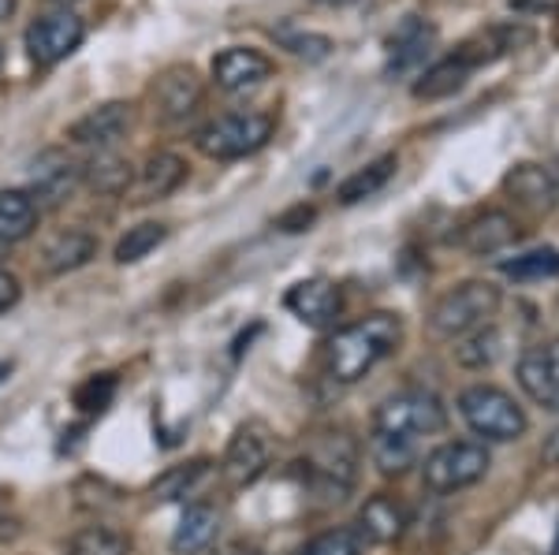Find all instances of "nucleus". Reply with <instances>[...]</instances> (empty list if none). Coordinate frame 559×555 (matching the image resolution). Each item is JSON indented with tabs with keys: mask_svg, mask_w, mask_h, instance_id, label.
<instances>
[{
	"mask_svg": "<svg viewBox=\"0 0 559 555\" xmlns=\"http://www.w3.org/2000/svg\"><path fill=\"white\" fill-rule=\"evenodd\" d=\"M12 373H15V362H12V358H0V388H4Z\"/></svg>",
	"mask_w": 559,
	"mask_h": 555,
	"instance_id": "obj_39",
	"label": "nucleus"
},
{
	"mask_svg": "<svg viewBox=\"0 0 559 555\" xmlns=\"http://www.w3.org/2000/svg\"><path fill=\"white\" fill-rule=\"evenodd\" d=\"M407 526H411L407 507H403L395 496H388V492H377V496H369L366 507L358 511V530H362V536H369L373 544L400 541V536L407 533Z\"/></svg>",
	"mask_w": 559,
	"mask_h": 555,
	"instance_id": "obj_21",
	"label": "nucleus"
},
{
	"mask_svg": "<svg viewBox=\"0 0 559 555\" xmlns=\"http://www.w3.org/2000/svg\"><path fill=\"white\" fill-rule=\"evenodd\" d=\"M310 220H313V209H310V205H295L292 213H284V217L276 220V228H284V231H302Z\"/></svg>",
	"mask_w": 559,
	"mask_h": 555,
	"instance_id": "obj_37",
	"label": "nucleus"
},
{
	"mask_svg": "<svg viewBox=\"0 0 559 555\" xmlns=\"http://www.w3.org/2000/svg\"><path fill=\"white\" fill-rule=\"evenodd\" d=\"M503 294L489 280H466L459 288L444 291L429 310V328L444 339H463L485 328L500 310Z\"/></svg>",
	"mask_w": 559,
	"mask_h": 555,
	"instance_id": "obj_2",
	"label": "nucleus"
},
{
	"mask_svg": "<svg viewBox=\"0 0 559 555\" xmlns=\"http://www.w3.org/2000/svg\"><path fill=\"white\" fill-rule=\"evenodd\" d=\"M94 254H97V239L90 236V231L64 228V231H57V236L45 239L38 265L45 276H68V273H75V268L94 262Z\"/></svg>",
	"mask_w": 559,
	"mask_h": 555,
	"instance_id": "obj_19",
	"label": "nucleus"
},
{
	"mask_svg": "<svg viewBox=\"0 0 559 555\" xmlns=\"http://www.w3.org/2000/svg\"><path fill=\"white\" fill-rule=\"evenodd\" d=\"M302 555H358V541H355V533H347V530H329V533L313 536L302 548Z\"/></svg>",
	"mask_w": 559,
	"mask_h": 555,
	"instance_id": "obj_34",
	"label": "nucleus"
},
{
	"mask_svg": "<svg viewBox=\"0 0 559 555\" xmlns=\"http://www.w3.org/2000/svg\"><path fill=\"white\" fill-rule=\"evenodd\" d=\"M0 64H4V49H0Z\"/></svg>",
	"mask_w": 559,
	"mask_h": 555,
	"instance_id": "obj_43",
	"label": "nucleus"
},
{
	"mask_svg": "<svg viewBox=\"0 0 559 555\" xmlns=\"http://www.w3.org/2000/svg\"><path fill=\"white\" fill-rule=\"evenodd\" d=\"M79 183H83V165L71 154H64V149H45L31 165L26 194H31V202L38 205V213H41V209L64 205L71 194H75Z\"/></svg>",
	"mask_w": 559,
	"mask_h": 555,
	"instance_id": "obj_9",
	"label": "nucleus"
},
{
	"mask_svg": "<svg viewBox=\"0 0 559 555\" xmlns=\"http://www.w3.org/2000/svg\"><path fill=\"white\" fill-rule=\"evenodd\" d=\"M515 239H519V224L503 209H485L481 217H474L463 231H459L463 250H471L477 257L500 254V250H508Z\"/></svg>",
	"mask_w": 559,
	"mask_h": 555,
	"instance_id": "obj_20",
	"label": "nucleus"
},
{
	"mask_svg": "<svg viewBox=\"0 0 559 555\" xmlns=\"http://www.w3.org/2000/svg\"><path fill=\"white\" fill-rule=\"evenodd\" d=\"M210 71H213V83L224 94H247V89H258L261 83L273 79V60L258 49H247V45H231V49L216 52Z\"/></svg>",
	"mask_w": 559,
	"mask_h": 555,
	"instance_id": "obj_12",
	"label": "nucleus"
},
{
	"mask_svg": "<svg viewBox=\"0 0 559 555\" xmlns=\"http://www.w3.org/2000/svg\"><path fill=\"white\" fill-rule=\"evenodd\" d=\"M83 38H86V23L71 8H57V12H45L26 26L23 45H26V57L38 68H57L60 60H68L83 45Z\"/></svg>",
	"mask_w": 559,
	"mask_h": 555,
	"instance_id": "obj_8",
	"label": "nucleus"
},
{
	"mask_svg": "<svg viewBox=\"0 0 559 555\" xmlns=\"http://www.w3.org/2000/svg\"><path fill=\"white\" fill-rule=\"evenodd\" d=\"M216 530H221V515H216L213 504H191L179 518L176 533H173V552L176 555H198L205 552L216 541Z\"/></svg>",
	"mask_w": 559,
	"mask_h": 555,
	"instance_id": "obj_22",
	"label": "nucleus"
},
{
	"mask_svg": "<svg viewBox=\"0 0 559 555\" xmlns=\"http://www.w3.org/2000/svg\"><path fill=\"white\" fill-rule=\"evenodd\" d=\"M471 64H466L463 57H444V60H437L432 68H426V75L414 83V97L418 101H440V97H452L459 94V89L466 86V79H471Z\"/></svg>",
	"mask_w": 559,
	"mask_h": 555,
	"instance_id": "obj_26",
	"label": "nucleus"
},
{
	"mask_svg": "<svg viewBox=\"0 0 559 555\" xmlns=\"http://www.w3.org/2000/svg\"><path fill=\"white\" fill-rule=\"evenodd\" d=\"M437 45V26L411 15L395 26V34L388 38V60H384V71L388 75H407L429 57V49Z\"/></svg>",
	"mask_w": 559,
	"mask_h": 555,
	"instance_id": "obj_18",
	"label": "nucleus"
},
{
	"mask_svg": "<svg viewBox=\"0 0 559 555\" xmlns=\"http://www.w3.org/2000/svg\"><path fill=\"white\" fill-rule=\"evenodd\" d=\"M131 128V105L128 101H105L86 116H79L68 128V138L86 149H112Z\"/></svg>",
	"mask_w": 559,
	"mask_h": 555,
	"instance_id": "obj_16",
	"label": "nucleus"
},
{
	"mask_svg": "<svg viewBox=\"0 0 559 555\" xmlns=\"http://www.w3.org/2000/svg\"><path fill=\"white\" fill-rule=\"evenodd\" d=\"M448 425V407L440 396L426 388H407L388 396L381 407L373 410V433L388 436H407V441H421Z\"/></svg>",
	"mask_w": 559,
	"mask_h": 555,
	"instance_id": "obj_5",
	"label": "nucleus"
},
{
	"mask_svg": "<svg viewBox=\"0 0 559 555\" xmlns=\"http://www.w3.org/2000/svg\"><path fill=\"white\" fill-rule=\"evenodd\" d=\"M369 459L373 467L388 473V478H400L403 470L414 467L418 459V441H407V436H388V433H369Z\"/></svg>",
	"mask_w": 559,
	"mask_h": 555,
	"instance_id": "obj_27",
	"label": "nucleus"
},
{
	"mask_svg": "<svg viewBox=\"0 0 559 555\" xmlns=\"http://www.w3.org/2000/svg\"><path fill=\"white\" fill-rule=\"evenodd\" d=\"M284 41L295 57H306V60H324L332 52V41L324 38V34H287Z\"/></svg>",
	"mask_w": 559,
	"mask_h": 555,
	"instance_id": "obj_35",
	"label": "nucleus"
},
{
	"mask_svg": "<svg viewBox=\"0 0 559 555\" xmlns=\"http://www.w3.org/2000/svg\"><path fill=\"white\" fill-rule=\"evenodd\" d=\"M83 179L90 183V191L105 194V198H120V194L131 191L134 165L123 160L120 154H112V149H97L83 165Z\"/></svg>",
	"mask_w": 559,
	"mask_h": 555,
	"instance_id": "obj_23",
	"label": "nucleus"
},
{
	"mask_svg": "<svg viewBox=\"0 0 559 555\" xmlns=\"http://www.w3.org/2000/svg\"><path fill=\"white\" fill-rule=\"evenodd\" d=\"M269 455H273V444H269L265 425L247 422L231 433L228 447H224V459H221V473L231 488H250L254 481L265 473L269 467Z\"/></svg>",
	"mask_w": 559,
	"mask_h": 555,
	"instance_id": "obj_10",
	"label": "nucleus"
},
{
	"mask_svg": "<svg viewBox=\"0 0 559 555\" xmlns=\"http://www.w3.org/2000/svg\"><path fill=\"white\" fill-rule=\"evenodd\" d=\"M15 4H20V0H0V23H8L15 15Z\"/></svg>",
	"mask_w": 559,
	"mask_h": 555,
	"instance_id": "obj_40",
	"label": "nucleus"
},
{
	"mask_svg": "<svg viewBox=\"0 0 559 555\" xmlns=\"http://www.w3.org/2000/svg\"><path fill=\"white\" fill-rule=\"evenodd\" d=\"M116 388L120 384H116L112 373H94V377H86L75 388V407L83 414H102V410H108V402L116 399Z\"/></svg>",
	"mask_w": 559,
	"mask_h": 555,
	"instance_id": "obj_33",
	"label": "nucleus"
},
{
	"mask_svg": "<svg viewBox=\"0 0 559 555\" xmlns=\"http://www.w3.org/2000/svg\"><path fill=\"white\" fill-rule=\"evenodd\" d=\"M187 179V160L168 149H157L142 160V168L131 179V202L134 205H150V202H165L168 194H176Z\"/></svg>",
	"mask_w": 559,
	"mask_h": 555,
	"instance_id": "obj_15",
	"label": "nucleus"
},
{
	"mask_svg": "<svg viewBox=\"0 0 559 555\" xmlns=\"http://www.w3.org/2000/svg\"><path fill=\"white\" fill-rule=\"evenodd\" d=\"M57 8H71V4H79V0H52Z\"/></svg>",
	"mask_w": 559,
	"mask_h": 555,
	"instance_id": "obj_42",
	"label": "nucleus"
},
{
	"mask_svg": "<svg viewBox=\"0 0 559 555\" xmlns=\"http://www.w3.org/2000/svg\"><path fill=\"white\" fill-rule=\"evenodd\" d=\"M459 418L489 444H511L526 433V410L496 384H474L459 396Z\"/></svg>",
	"mask_w": 559,
	"mask_h": 555,
	"instance_id": "obj_3",
	"label": "nucleus"
},
{
	"mask_svg": "<svg viewBox=\"0 0 559 555\" xmlns=\"http://www.w3.org/2000/svg\"><path fill=\"white\" fill-rule=\"evenodd\" d=\"M503 191H508L519 205H526V209L552 213L559 205V176L545 165L522 160V165H515L508 176H503Z\"/></svg>",
	"mask_w": 559,
	"mask_h": 555,
	"instance_id": "obj_17",
	"label": "nucleus"
},
{
	"mask_svg": "<svg viewBox=\"0 0 559 555\" xmlns=\"http://www.w3.org/2000/svg\"><path fill=\"white\" fill-rule=\"evenodd\" d=\"M503 276H511L515 283H537V280H552L559 276V250L556 246H537L519 254L515 262H503Z\"/></svg>",
	"mask_w": 559,
	"mask_h": 555,
	"instance_id": "obj_29",
	"label": "nucleus"
},
{
	"mask_svg": "<svg viewBox=\"0 0 559 555\" xmlns=\"http://www.w3.org/2000/svg\"><path fill=\"white\" fill-rule=\"evenodd\" d=\"M38 228V205L26 191H0V246H15Z\"/></svg>",
	"mask_w": 559,
	"mask_h": 555,
	"instance_id": "obj_24",
	"label": "nucleus"
},
{
	"mask_svg": "<svg viewBox=\"0 0 559 555\" xmlns=\"http://www.w3.org/2000/svg\"><path fill=\"white\" fill-rule=\"evenodd\" d=\"M165 239H168V224H160V220L134 224V228H128V236H120V243H116V250H112L116 265L142 262V257H150L153 250L165 243Z\"/></svg>",
	"mask_w": 559,
	"mask_h": 555,
	"instance_id": "obj_28",
	"label": "nucleus"
},
{
	"mask_svg": "<svg viewBox=\"0 0 559 555\" xmlns=\"http://www.w3.org/2000/svg\"><path fill=\"white\" fill-rule=\"evenodd\" d=\"M276 120L269 112H224L194 134V146L210 160H239L269 146Z\"/></svg>",
	"mask_w": 559,
	"mask_h": 555,
	"instance_id": "obj_4",
	"label": "nucleus"
},
{
	"mask_svg": "<svg viewBox=\"0 0 559 555\" xmlns=\"http://www.w3.org/2000/svg\"><path fill=\"white\" fill-rule=\"evenodd\" d=\"M205 470H210V462H205V459H194V462H187V467H173L165 478L153 481V488H150L153 499H165V504H168V499H183L187 492H191L198 481L205 478Z\"/></svg>",
	"mask_w": 559,
	"mask_h": 555,
	"instance_id": "obj_32",
	"label": "nucleus"
},
{
	"mask_svg": "<svg viewBox=\"0 0 559 555\" xmlns=\"http://www.w3.org/2000/svg\"><path fill=\"white\" fill-rule=\"evenodd\" d=\"M205 97V86L198 79V71L191 64H176L168 71H160L157 83H153V112L165 123L187 120Z\"/></svg>",
	"mask_w": 559,
	"mask_h": 555,
	"instance_id": "obj_11",
	"label": "nucleus"
},
{
	"mask_svg": "<svg viewBox=\"0 0 559 555\" xmlns=\"http://www.w3.org/2000/svg\"><path fill=\"white\" fill-rule=\"evenodd\" d=\"M68 555H131V541L112 526H86L71 536Z\"/></svg>",
	"mask_w": 559,
	"mask_h": 555,
	"instance_id": "obj_30",
	"label": "nucleus"
},
{
	"mask_svg": "<svg viewBox=\"0 0 559 555\" xmlns=\"http://www.w3.org/2000/svg\"><path fill=\"white\" fill-rule=\"evenodd\" d=\"M395 168H400V157L384 154V157L369 160L366 168H358V172H350L344 183L336 186L340 205H358V202L373 198L377 191H384V186H388V179L395 176Z\"/></svg>",
	"mask_w": 559,
	"mask_h": 555,
	"instance_id": "obj_25",
	"label": "nucleus"
},
{
	"mask_svg": "<svg viewBox=\"0 0 559 555\" xmlns=\"http://www.w3.org/2000/svg\"><path fill=\"white\" fill-rule=\"evenodd\" d=\"M231 555H261V552H258V548H236Z\"/></svg>",
	"mask_w": 559,
	"mask_h": 555,
	"instance_id": "obj_41",
	"label": "nucleus"
},
{
	"mask_svg": "<svg viewBox=\"0 0 559 555\" xmlns=\"http://www.w3.org/2000/svg\"><path fill=\"white\" fill-rule=\"evenodd\" d=\"M500 333L496 328H477V333L463 336V343L455 347V362L466 365V370H485V365H492L496 358H500Z\"/></svg>",
	"mask_w": 559,
	"mask_h": 555,
	"instance_id": "obj_31",
	"label": "nucleus"
},
{
	"mask_svg": "<svg viewBox=\"0 0 559 555\" xmlns=\"http://www.w3.org/2000/svg\"><path fill=\"white\" fill-rule=\"evenodd\" d=\"M519 388L526 391L537 407L559 410V339L530 347L519 358Z\"/></svg>",
	"mask_w": 559,
	"mask_h": 555,
	"instance_id": "obj_13",
	"label": "nucleus"
},
{
	"mask_svg": "<svg viewBox=\"0 0 559 555\" xmlns=\"http://www.w3.org/2000/svg\"><path fill=\"white\" fill-rule=\"evenodd\" d=\"M306 473H310V485L321 496V504H344L347 492L355 488L358 444L347 433H324L306 455Z\"/></svg>",
	"mask_w": 559,
	"mask_h": 555,
	"instance_id": "obj_6",
	"label": "nucleus"
},
{
	"mask_svg": "<svg viewBox=\"0 0 559 555\" xmlns=\"http://www.w3.org/2000/svg\"><path fill=\"white\" fill-rule=\"evenodd\" d=\"M540 455H545L548 467H559V429H552V433L545 436V451Z\"/></svg>",
	"mask_w": 559,
	"mask_h": 555,
	"instance_id": "obj_38",
	"label": "nucleus"
},
{
	"mask_svg": "<svg viewBox=\"0 0 559 555\" xmlns=\"http://www.w3.org/2000/svg\"><path fill=\"white\" fill-rule=\"evenodd\" d=\"M20 299H23V283H20V276L8 273V268H0V313L15 310V306H20Z\"/></svg>",
	"mask_w": 559,
	"mask_h": 555,
	"instance_id": "obj_36",
	"label": "nucleus"
},
{
	"mask_svg": "<svg viewBox=\"0 0 559 555\" xmlns=\"http://www.w3.org/2000/svg\"><path fill=\"white\" fill-rule=\"evenodd\" d=\"M403 343V321L395 313H369V317L344 325L329 336L324 343V377L336 384H355L362 381L369 370L384 362L388 354H395V347Z\"/></svg>",
	"mask_w": 559,
	"mask_h": 555,
	"instance_id": "obj_1",
	"label": "nucleus"
},
{
	"mask_svg": "<svg viewBox=\"0 0 559 555\" xmlns=\"http://www.w3.org/2000/svg\"><path fill=\"white\" fill-rule=\"evenodd\" d=\"M489 467H492V459H489V447L485 444L452 441V444H440L437 451L421 462V481H426L429 492L448 496V492L477 485V481L489 473Z\"/></svg>",
	"mask_w": 559,
	"mask_h": 555,
	"instance_id": "obj_7",
	"label": "nucleus"
},
{
	"mask_svg": "<svg viewBox=\"0 0 559 555\" xmlns=\"http://www.w3.org/2000/svg\"><path fill=\"white\" fill-rule=\"evenodd\" d=\"M284 306L292 317H299L302 325L329 328L332 321L340 317V310H344V294H340V288L332 280L313 276V280H299L292 291L284 294Z\"/></svg>",
	"mask_w": 559,
	"mask_h": 555,
	"instance_id": "obj_14",
	"label": "nucleus"
}]
</instances>
